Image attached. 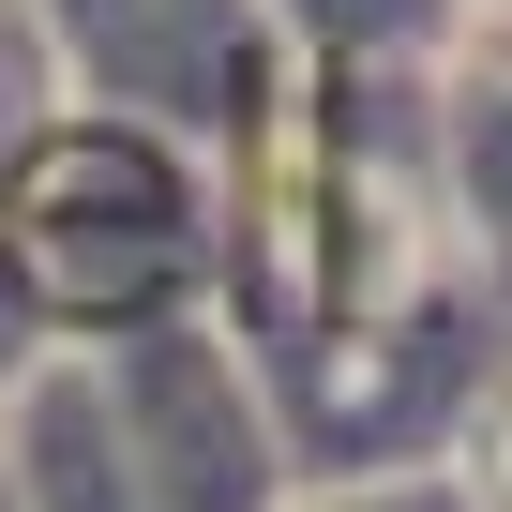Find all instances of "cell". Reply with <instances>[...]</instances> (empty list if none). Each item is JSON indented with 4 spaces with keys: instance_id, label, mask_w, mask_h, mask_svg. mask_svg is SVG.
Returning a JSON list of instances; mask_svg holds the SVG:
<instances>
[{
    "instance_id": "cell-2",
    "label": "cell",
    "mask_w": 512,
    "mask_h": 512,
    "mask_svg": "<svg viewBox=\"0 0 512 512\" xmlns=\"http://www.w3.org/2000/svg\"><path fill=\"white\" fill-rule=\"evenodd\" d=\"M91 362H106V407H121V452H136V497L151 512H287L302 452H287L272 362H256L211 302L136 317V332H91Z\"/></svg>"
},
{
    "instance_id": "cell-5",
    "label": "cell",
    "mask_w": 512,
    "mask_h": 512,
    "mask_svg": "<svg viewBox=\"0 0 512 512\" xmlns=\"http://www.w3.org/2000/svg\"><path fill=\"white\" fill-rule=\"evenodd\" d=\"M272 31L317 76H437L467 46V0H272Z\"/></svg>"
},
{
    "instance_id": "cell-1",
    "label": "cell",
    "mask_w": 512,
    "mask_h": 512,
    "mask_svg": "<svg viewBox=\"0 0 512 512\" xmlns=\"http://www.w3.org/2000/svg\"><path fill=\"white\" fill-rule=\"evenodd\" d=\"M0 287L46 332H136L211 302V136L61 91L0 151Z\"/></svg>"
},
{
    "instance_id": "cell-4",
    "label": "cell",
    "mask_w": 512,
    "mask_h": 512,
    "mask_svg": "<svg viewBox=\"0 0 512 512\" xmlns=\"http://www.w3.org/2000/svg\"><path fill=\"white\" fill-rule=\"evenodd\" d=\"M0 452H16V512H151L136 497V452H121V407H106V362L91 332L46 347L0 407Z\"/></svg>"
},
{
    "instance_id": "cell-8",
    "label": "cell",
    "mask_w": 512,
    "mask_h": 512,
    "mask_svg": "<svg viewBox=\"0 0 512 512\" xmlns=\"http://www.w3.org/2000/svg\"><path fill=\"white\" fill-rule=\"evenodd\" d=\"M0 512H16V452H0Z\"/></svg>"
},
{
    "instance_id": "cell-3",
    "label": "cell",
    "mask_w": 512,
    "mask_h": 512,
    "mask_svg": "<svg viewBox=\"0 0 512 512\" xmlns=\"http://www.w3.org/2000/svg\"><path fill=\"white\" fill-rule=\"evenodd\" d=\"M46 46H61V76L91 106H151L211 151L287 91L272 0H46Z\"/></svg>"
},
{
    "instance_id": "cell-6",
    "label": "cell",
    "mask_w": 512,
    "mask_h": 512,
    "mask_svg": "<svg viewBox=\"0 0 512 512\" xmlns=\"http://www.w3.org/2000/svg\"><path fill=\"white\" fill-rule=\"evenodd\" d=\"M452 482H467V512H512V347H497V362H482V392H467Z\"/></svg>"
},
{
    "instance_id": "cell-7",
    "label": "cell",
    "mask_w": 512,
    "mask_h": 512,
    "mask_svg": "<svg viewBox=\"0 0 512 512\" xmlns=\"http://www.w3.org/2000/svg\"><path fill=\"white\" fill-rule=\"evenodd\" d=\"M467 46H482V61H512V0H467Z\"/></svg>"
}]
</instances>
